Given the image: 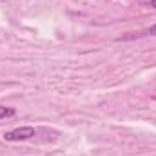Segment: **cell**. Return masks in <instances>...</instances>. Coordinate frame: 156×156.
Here are the masks:
<instances>
[{"instance_id":"6da1fadb","label":"cell","mask_w":156,"mask_h":156,"mask_svg":"<svg viewBox=\"0 0 156 156\" xmlns=\"http://www.w3.org/2000/svg\"><path fill=\"white\" fill-rule=\"evenodd\" d=\"M33 136H37V129L31 127V125L16 127V129H11V131L4 133L5 142H26V140H31Z\"/></svg>"},{"instance_id":"7a4b0ae2","label":"cell","mask_w":156,"mask_h":156,"mask_svg":"<svg viewBox=\"0 0 156 156\" xmlns=\"http://www.w3.org/2000/svg\"><path fill=\"white\" fill-rule=\"evenodd\" d=\"M16 115V111L13 107H5V105H0V120L4 118H13Z\"/></svg>"},{"instance_id":"3957f363","label":"cell","mask_w":156,"mask_h":156,"mask_svg":"<svg viewBox=\"0 0 156 156\" xmlns=\"http://www.w3.org/2000/svg\"><path fill=\"white\" fill-rule=\"evenodd\" d=\"M145 35H151V37H156V24L154 26H151L147 31H145Z\"/></svg>"},{"instance_id":"277c9868","label":"cell","mask_w":156,"mask_h":156,"mask_svg":"<svg viewBox=\"0 0 156 156\" xmlns=\"http://www.w3.org/2000/svg\"><path fill=\"white\" fill-rule=\"evenodd\" d=\"M149 7H153V9H156V0H149V4H147Z\"/></svg>"}]
</instances>
